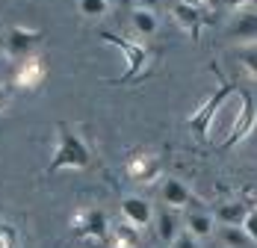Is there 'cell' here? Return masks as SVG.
Instances as JSON below:
<instances>
[{
  "label": "cell",
  "mask_w": 257,
  "mask_h": 248,
  "mask_svg": "<svg viewBox=\"0 0 257 248\" xmlns=\"http://www.w3.org/2000/svg\"><path fill=\"white\" fill-rule=\"evenodd\" d=\"M89 163H92V157H89L86 142L80 139L71 127L59 124V148L53 154L48 172H59V169H89Z\"/></svg>",
  "instance_id": "6da1fadb"
},
{
  "label": "cell",
  "mask_w": 257,
  "mask_h": 248,
  "mask_svg": "<svg viewBox=\"0 0 257 248\" xmlns=\"http://www.w3.org/2000/svg\"><path fill=\"white\" fill-rule=\"evenodd\" d=\"M103 42H109V45H115V48L124 50V56H127V71L118 77V83H127V80H133L136 77V71L148 62V50L142 48V45H130V42H124V39H118V36H112V33H101Z\"/></svg>",
  "instance_id": "7a4b0ae2"
},
{
  "label": "cell",
  "mask_w": 257,
  "mask_h": 248,
  "mask_svg": "<svg viewBox=\"0 0 257 248\" xmlns=\"http://www.w3.org/2000/svg\"><path fill=\"white\" fill-rule=\"evenodd\" d=\"M231 92H233V86H231V83H222V89H219V92H216L213 98L207 100V103H204V109H201V112H195V115L189 118V127H192V133H195L198 139H204L207 124H210V118H213V112H216V109H219V106H222V103L228 100V95H231Z\"/></svg>",
  "instance_id": "3957f363"
},
{
  "label": "cell",
  "mask_w": 257,
  "mask_h": 248,
  "mask_svg": "<svg viewBox=\"0 0 257 248\" xmlns=\"http://www.w3.org/2000/svg\"><path fill=\"white\" fill-rule=\"evenodd\" d=\"M254 121H257V103H254V98H251L248 92H242V112H239V121L233 124V133L225 139V148H231V145H236V142H242V139L251 133Z\"/></svg>",
  "instance_id": "277c9868"
},
{
  "label": "cell",
  "mask_w": 257,
  "mask_h": 248,
  "mask_svg": "<svg viewBox=\"0 0 257 248\" xmlns=\"http://www.w3.org/2000/svg\"><path fill=\"white\" fill-rule=\"evenodd\" d=\"M121 216H124V222H130L133 227H148V224L154 222L151 204L145 198H139V195H130V198L121 201Z\"/></svg>",
  "instance_id": "5b68a950"
},
{
  "label": "cell",
  "mask_w": 257,
  "mask_h": 248,
  "mask_svg": "<svg viewBox=\"0 0 257 248\" xmlns=\"http://www.w3.org/2000/svg\"><path fill=\"white\" fill-rule=\"evenodd\" d=\"M42 42V33L39 30H27V27H12L6 33V48L12 56H24L30 48H36Z\"/></svg>",
  "instance_id": "8992f818"
},
{
  "label": "cell",
  "mask_w": 257,
  "mask_h": 248,
  "mask_svg": "<svg viewBox=\"0 0 257 248\" xmlns=\"http://www.w3.org/2000/svg\"><path fill=\"white\" fill-rule=\"evenodd\" d=\"M228 33L236 42H254L257 39V9H239Z\"/></svg>",
  "instance_id": "52a82bcc"
},
{
  "label": "cell",
  "mask_w": 257,
  "mask_h": 248,
  "mask_svg": "<svg viewBox=\"0 0 257 248\" xmlns=\"http://www.w3.org/2000/svg\"><path fill=\"white\" fill-rule=\"evenodd\" d=\"M163 201H166L172 210H183V207L192 204V192H189V186H186L183 180L169 177V180L163 183Z\"/></svg>",
  "instance_id": "ba28073f"
},
{
  "label": "cell",
  "mask_w": 257,
  "mask_h": 248,
  "mask_svg": "<svg viewBox=\"0 0 257 248\" xmlns=\"http://www.w3.org/2000/svg\"><path fill=\"white\" fill-rule=\"evenodd\" d=\"M186 230L192 233V236H198V239H207V236H213V227H216V216H210V213H201V210H192V213H186Z\"/></svg>",
  "instance_id": "9c48e42d"
},
{
  "label": "cell",
  "mask_w": 257,
  "mask_h": 248,
  "mask_svg": "<svg viewBox=\"0 0 257 248\" xmlns=\"http://www.w3.org/2000/svg\"><path fill=\"white\" fill-rule=\"evenodd\" d=\"M154 222H157V236H160V242H166V245H172V242L178 239V233L183 230L180 222H178V216L172 213V207L163 210L160 216H154Z\"/></svg>",
  "instance_id": "30bf717a"
},
{
  "label": "cell",
  "mask_w": 257,
  "mask_h": 248,
  "mask_svg": "<svg viewBox=\"0 0 257 248\" xmlns=\"http://www.w3.org/2000/svg\"><path fill=\"white\" fill-rule=\"evenodd\" d=\"M172 15H175V21H178L192 39H198V27H201V12L192 6V3H178L175 9H172Z\"/></svg>",
  "instance_id": "8fae6325"
},
{
  "label": "cell",
  "mask_w": 257,
  "mask_h": 248,
  "mask_svg": "<svg viewBox=\"0 0 257 248\" xmlns=\"http://www.w3.org/2000/svg\"><path fill=\"white\" fill-rule=\"evenodd\" d=\"M130 24H133V30H136L139 36H154L157 30H160V21H157L154 9H148V6H136Z\"/></svg>",
  "instance_id": "7c38bea8"
},
{
  "label": "cell",
  "mask_w": 257,
  "mask_h": 248,
  "mask_svg": "<svg viewBox=\"0 0 257 248\" xmlns=\"http://www.w3.org/2000/svg\"><path fill=\"white\" fill-rule=\"evenodd\" d=\"M251 210L245 207V204H239V201H231V204H219V210H216V222L219 224H245V216H248Z\"/></svg>",
  "instance_id": "4fadbf2b"
},
{
  "label": "cell",
  "mask_w": 257,
  "mask_h": 248,
  "mask_svg": "<svg viewBox=\"0 0 257 248\" xmlns=\"http://www.w3.org/2000/svg\"><path fill=\"white\" fill-rule=\"evenodd\" d=\"M42 77H45L42 62H39V59H27L24 65L18 68V74H15V83H18V86H24V89H33Z\"/></svg>",
  "instance_id": "5bb4252c"
},
{
  "label": "cell",
  "mask_w": 257,
  "mask_h": 248,
  "mask_svg": "<svg viewBox=\"0 0 257 248\" xmlns=\"http://www.w3.org/2000/svg\"><path fill=\"white\" fill-rule=\"evenodd\" d=\"M83 230H86L89 236L106 239V233H109V224H106V213H103V210H92V213H86V224H83Z\"/></svg>",
  "instance_id": "9a60e30c"
},
{
  "label": "cell",
  "mask_w": 257,
  "mask_h": 248,
  "mask_svg": "<svg viewBox=\"0 0 257 248\" xmlns=\"http://www.w3.org/2000/svg\"><path fill=\"white\" fill-rule=\"evenodd\" d=\"M251 242V236L245 233V227H239V224H222V245L228 248H242Z\"/></svg>",
  "instance_id": "2e32d148"
},
{
  "label": "cell",
  "mask_w": 257,
  "mask_h": 248,
  "mask_svg": "<svg viewBox=\"0 0 257 248\" xmlns=\"http://www.w3.org/2000/svg\"><path fill=\"white\" fill-rule=\"evenodd\" d=\"M77 6L86 18H103L109 9V0H77Z\"/></svg>",
  "instance_id": "e0dca14e"
},
{
  "label": "cell",
  "mask_w": 257,
  "mask_h": 248,
  "mask_svg": "<svg viewBox=\"0 0 257 248\" xmlns=\"http://www.w3.org/2000/svg\"><path fill=\"white\" fill-rule=\"evenodd\" d=\"M169 248H201V245H198V236H192V233L183 227V230L178 233V239H175Z\"/></svg>",
  "instance_id": "ac0fdd59"
},
{
  "label": "cell",
  "mask_w": 257,
  "mask_h": 248,
  "mask_svg": "<svg viewBox=\"0 0 257 248\" xmlns=\"http://www.w3.org/2000/svg\"><path fill=\"white\" fill-rule=\"evenodd\" d=\"M242 65L251 77H257V48L254 50H242Z\"/></svg>",
  "instance_id": "d6986e66"
},
{
  "label": "cell",
  "mask_w": 257,
  "mask_h": 248,
  "mask_svg": "<svg viewBox=\"0 0 257 248\" xmlns=\"http://www.w3.org/2000/svg\"><path fill=\"white\" fill-rule=\"evenodd\" d=\"M242 227H245V233L251 236V242H257V210H251V213L245 216V224H242Z\"/></svg>",
  "instance_id": "ffe728a7"
},
{
  "label": "cell",
  "mask_w": 257,
  "mask_h": 248,
  "mask_svg": "<svg viewBox=\"0 0 257 248\" xmlns=\"http://www.w3.org/2000/svg\"><path fill=\"white\" fill-rule=\"evenodd\" d=\"M0 248H12V233L0 224Z\"/></svg>",
  "instance_id": "44dd1931"
},
{
  "label": "cell",
  "mask_w": 257,
  "mask_h": 248,
  "mask_svg": "<svg viewBox=\"0 0 257 248\" xmlns=\"http://www.w3.org/2000/svg\"><path fill=\"white\" fill-rule=\"evenodd\" d=\"M225 6H233V9H242L245 3H251V0H222Z\"/></svg>",
  "instance_id": "7402d4cb"
},
{
  "label": "cell",
  "mask_w": 257,
  "mask_h": 248,
  "mask_svg": "<svg viewBox=\"0 0 257 248\" xmlns=\"http://www.w3.org/2000/svg\"><path fill=\"white\" fill-rule=\"evenodd\" d=\"M6 100H9V86H3V83H0V106H3Z\"/></svg>",
  "instance_id": "603a6c76"
},
{
  "label": "cell",
  "mask_w": 257,
  "mask_h": 248,
  "mask_svg": "<svg viewBox=\"0 0 257 248\" xmlns=\"http://www.w3.org/2000/svg\"><path fill=\"white\" fill-rule=\"evenodd\" d=\"M136 3H139V6H148V9H154L160 0H136Z\"/></svg>",
  "instance_id": "cb8c5ba5"
},
{
  "label": "cell",
  "mask_w": 257,
  "mask_h": 248,
  "mask_svg": "<svg viewBox=\"0 0 257 248\" xmlns=\"http://www.w3.org/2000/svg\"><path fill=\"white\" fill-rule=\"evenodd\" d=\"M109 3H124V0H109Z\"/></svg>",
  "instance_id": "d4e9b609"
},
{
  "label": "cell",
  "mask_w": 257,
  "mask_h": 248,
  "mask_svg": "<svg viewBox=\"0 0 257 248\" xmlns=\"http://www.w3.org/2000/svg\"><path fill=\"white\" fill-rule=\"evenodd\" d=\"M251 3H254V9H257V0H251Z\"/></svg>",
  "instance_id": "484cf974"
}]
</instances>
